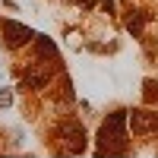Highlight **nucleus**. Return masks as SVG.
<instances>
[{
    "label": "nucleus",
    "instance_id": "nucleus-1",
    "mask_svg": "<svg viewBox=\"0 0 158 158\" xmlns=\"http://www.w3.org/2000/svg\"><path fill=\"white\" fill-rule=\"evenodd\" d=\"M3 38H6L13 48H16V44H25V41H29L32 32L25 29V25H19V22H13V19H10V22H3Z\"/></svg>",
    "mask_w": 158,
    "mask_h": 158
},
{
    "label": "nucleus",
    "instance_id": "nucleus-2",
    "mask_svg": "<svg viewBox=\"0 0 158 158\" xmlns=\"http://www.w3.org/2000/svg\"><path fill=\"white\" fill-rule=\"evenodd\" d=\"M48 79H51L48 70H35V73L29 70V73H25V79H22V89H41Z\"/></svg>",
    "mask_w": 158,
    "mask_h": 158
},
{
    "label": "nucleus",
    "instance_id": "nucleus-3",
    "mask_svg": "<svg viewBox=\"0 0 158 158\" xmlns=\"http://www.w3.org/2000/svg\"><path fill=\"white\" fill-rule=\"evenodd\" d=\"M38 54H44V57H54L57 51H54V44H51V41H44V38H38Z\"/></svg>",
    "mask_w": 158,
    "mask_h": 158
},
{
    "label": "nucleus",
    "instance_id": "nucleus-4",
    "mask_svg": "<svg viewBox=\"0 0 158 158\" xmlns=\"http://www.w3.org/2000/svg\"><path fill=\"white\" fill-rule=\"evenodd\" d=\"M10 101H13V95L3 89V92H0V108H10Z\"/></svg>",
    "mask_w": 158,
    "mask_h": 158
}]
</instances>
